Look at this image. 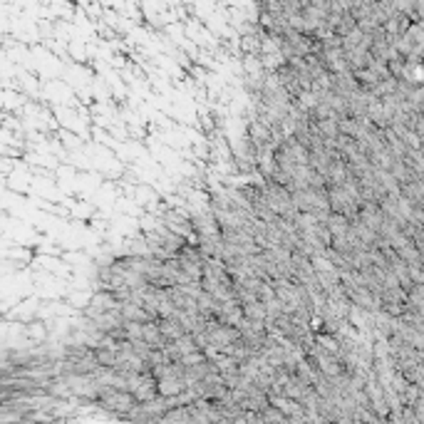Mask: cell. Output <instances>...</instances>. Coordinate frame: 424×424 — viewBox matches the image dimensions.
<instances>
[{"label": "cell", "instance_id": "obj_1", "mask_svg": "<svg viewBox=\"0 0 424 424\" xmlns=\"http://www.w3.org/2000/svg\"><path fill=\"white\" fill-rule=\"evenodd\" d=\"M206 343H209V348L219 350V352H229V350L233 348V345L241 340V330L238 328H229V325H224L221 320H209V325H206Z\"/></svg>", "mask_w": 424, "mask_h": 424}, {"label": "cell", "instance_id": "obj_2", "mask_svg": "<svg viewBox=\"0 0 424 424\" xmlns=\"http://www.w3.org/2000/svg\"><path fill=\"white\" fill-rule=\"evenodd\" d=\"M127 392L137 399L139 405L151 402V399L159 397V380L154 377V372L127 374Z\"/></svg>", "mask_w": 424, "mask_h": 424}, {"label": "cell", "instance_id": "obj_3", "mask_svg": "<svg viewBox=\"0 0 424 424\" xmlns=\"http://www.w3.org/2000/svg\"><path fill=\"white\" fill-rule=\"evenodd\" d=\"M100 405L107 412H117V414H131V410L139 405L137 399L131 397L125 390H114V387H107L100 392Z\"/></svg>", "mask_w": 424, "mask_h": 424}, {"label": "cell", "instance_id": "obj_4", "mask_svg": "<svg viewBox=\"0 0 424 424\" xmlns=\"http://www.w3.org/2000/svg\"><path fill=\"white\" fill-rule=\"evenodd\" d=\"M119 312H122V318H125V323H154V315H151L147 308L137 306V303H122L119 306Z\"/></svg>", "mask_w": 424, "mask_h": 424}, {"label": "cell", "instance_id": "obj_5", "mask_svg": "<svg viewBox=\"0 0 424 424\" xmlns=\"http://www.w3.org/2000/svg\"><path fill=\"white\" fill-rule=\"evenodd\" d=\"M142 340L149 345L151 350H164L169 345L167 337L162 335V328H159V323H156V320H154V323L144 325V337H142Z\"/></svg>", "mask_w": 424, "mask_h": 424}, {"label": "cell", "instance_id": "obj_6", "mask_svg": "<svg viewBox=\"0 0 424 424\" xmlns=\"http://www.w3.org/2000/svg\"><path fill=\"white\" fill-rule=\"evenodd\" d=\"M156 323H159V328H162V335L167 337V343H176L179 337L189 335V332L184 330V325H181L176 318H164V320H156Z\"/></svg>", "mask_w": 424, "mask_h": 424}, {"label": "cell", "instance_id": "obj_7", "mask_svg": "<svg viewBox=\"0 0 424 424\" xmlns=\"http://www.w3.org/2000/svg\"><path fill=\"white\" fill-rule=\"evenodd\" d=\"M187 392V382L184 380H159V394L162 397H179Z\"/></svg>", "mask_w": 424, "mask_h": 424}, {"label": "cell", "instance_id": "obj_8", "mask_svg": "<svg viewBox=\"0 0 424 424\" xmlns=\"http://www.w3.org/2000/svg\"><path fill=\"white\" fill-rule=\"evenodd\" d=\"M261 417L266 419V424H283L286 422V414H283L281 410H275V407H266Z\"/></svg>", "mask_w": 424, "mask_h": 424}]
</instances>
